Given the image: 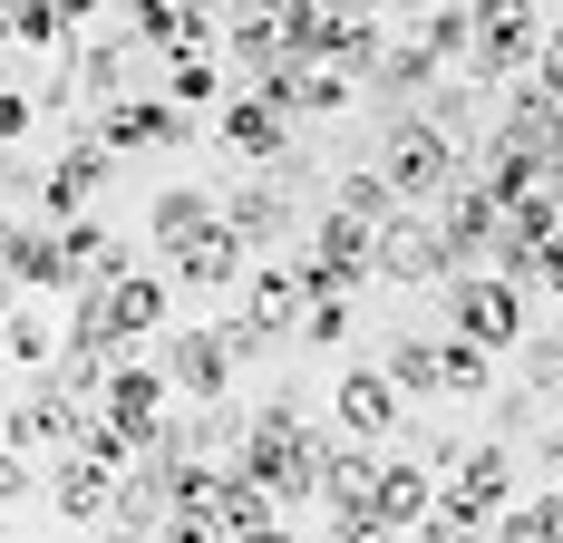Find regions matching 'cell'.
I'll use <instances>...</instances> for the list:
<instances>
[{
    "mask_svg": "<svg viewBox=\"0 0 563 543\" xmlns=\"http://www.w3.org/2000/svg\"><path fill=\"white\" fill-rule=\"evenodd\" d=\"M515 446L496 428L466 436V446H448V466H438V505H428V524L418 534L428 543H456V534H496V514L515 505Z\"/></svg>",
    "mask_w": 563,
    "mask_h": 543,
    "instance_id": "obj_1",
    "label": "cell"
},
{
    "mask_svg": "<svg viewBox=\"0 0 563 543\" xmlns=\"http://www.w3.org/2000/svg\"><path fill=\"white\" fill-rule=\"evenodd\" d=\"M233 456H243V466L282 495V514L321 505V428H311V408H301V398H263Z\"/></svg>",
    "mask_w": 563,
    "mask_h": 543,
    "instance_id": "obj_2",
    "label": "cell"
},
{
    "mask_svg": "<svg viewBox=\"0 0 563 543\" xmlns=\"http://www.w3.org/2000/svg\"><path fill=\"white\" fill-rule=\"evenodd\" d=\"M369 165L389 175V185L408 195V204H438V195H448L456 175H466V146H456V136H448V126H438L428 108H389V126H379Z\"/></svg>",
    "mask_w": 563,
    "mask_h": 543,
    "instance_id": "obj_3",
    "label": "cell"
},
{
    "mask_svg": "<svg viewBox=\"0 0 563 543\" xmlns=\"http://www.w3.org/2000/svg\"><path fill=\"white\" fill-rule=\"evenodd\" d=\"M448 291V330L456 340H476V350H525V330H534V311H525V281H506L496 263H466V272H448L438 281Z\"/></svg>",
    "mask_w": 563,
    "mask_h": 543,
    "instance_id": "obj_4",
    "label": "cell"
},
{
    "mask_svg": "<svg viewBox=\"0 0 563 543\" xmlns=\"http://www.w3.org/2000/svg\"><path fill=\"white\" fill-rule=\"evenodd\" d=\"M321 514H331V534L369 543L379 534V436H321Z\"/></svg>",
    "mask_w": 563,
    "mask_h": 543,
    "instance_id": "obj_5",
    "label": "cell"
},
{
    "mask_svg": "<svg viewBox=\"0 0 563 543\" xmlns=\"http://www.w3.org/2000/svg\"><path fill=\"white\" fill-rule=\"evenodd\" d=\"M360 281H379V223L321 204L301 223V291H360Z\"/></svg>",
    "mask_w": 563,
    "mask_h": 543,
    "instance_id": "obj_6",
    "label": "cell"
},
{
    "mask_svg": "<svg viewBox=\"0 0 563 543\" xmlns=\"http://www.w3.org/2000/svg\"><path fill=\"white\" fill-rule=\"evenodd\" d=\"M544 49V0H476V58L456 68V78H486V88H506L525 78Z\"/></svg>",
    "mask_w": 563,
    "mask_h": 543,
    "instance_id": "obj_7",
    "label": "cell"
},
{
    "mask_svg": "<svg viewBox=\"0 0 563 543\" xmlns=\"http://www.w3.org/2000/svg\"><path fill=\"white\" fill-rule=\"evenodd\" d=\"M214 204H224V223L253 243V253H273L282 233L301 223V185H291L282 165H243L233 185H214Z\"/></svg>",
    "mask_w": 563,
    "mask_h": 543,
    "instance_id": "obj_8",
    "label": "cell"
},
{
    "mask_svg": "<svg viewBox=\"0 0 563 543\" xmlns=\"http://www.w3.org/2000/svg\"><path fill=\"white\" fill-rule=\"evenodd\" d=\"M291 126H301V117L282 108V98H263V88H243V78H233L224 108H214V136H224V156H243V165H291Z\"/></svg>",
    "mask_w": 563,
    "mask_h": 543,
    "instance_id": "obj_9",
    "label": "cell"
},
{
    "mask_svg": "<svg viewBox=\"0 0 563 543\" xmlns=\"http://www.w3.org/2000/svg\"><path fill=\"white\" fill-rule=\"evenodd\" d=\"M331 428L379 436V446H389V436L408 428V388L389 379V359H350V369L331 379Z\"/></svg>",
    "mask_w": 563,
    "mask_h": 543,
    "instance_id": "obj_10",
    "label": "cell"
},
{
    "mask_svg": "<svg viewBox=\"0 0 563 543\" xmlns=\"http://www.w3.org/2000/svg\"><path fill=\"white\" fill-rule=\"evenodd\" d=\"M448 233H438V204H398L389 223H379V281H398V291H418V281H448Z\"/></svg>",
    "mask_w": 563,
    "mask_h": 543,
    "instance_id": "obj_11",
    "label": "cell"
},
{
    "mask_svg": "<svg viewBox=\"0 0 563 543\" xmlns=\"http://www.w3.org/2000/svg\"><path fill=\"white\" fill-rule=\"evenodd\" d=\"M98 136H108L117 156H146V146H185V136H195V117L175 108V98L117 88V98H98Z\"/></svg>",
    "mask_w": 563,
    "mask_h": 543,
    "instance_id": "obj_12",
    "label": "cell"
},
{
    "mask_svg": "<svg viewBox=\"0 0 563 543\" xmlns=\"http://www.w3.org/2000/svg\"><path fill=\"white\" fill-rule=\"evenodd\" d=\"M78 418H88V398H68V388H58V369H40V379L20 388V408L0 418V436H10L20 456H58V446L78 436Z\"/></svg>",
    "mask_w": 563,
    "mask_h": 543,
    "instance_id": "obj_13",
    "label": "cell"
},
{
    "mask_svg": "<svg viewBox=\"0 0 563 543\" xmlns=\"http://www.w3.org/2000/svg\"><path fill=\"white\" fill-rule=\"evenodd\" d=\"M108 165H117V146H108V136H98V126H88V136H68V156H58L49 175L30 185V204H40V214H49V223L88 214V204H98V185H108Z\"/></svg>",
    "mask_w": 563,
    "mask_h": 543,
    "instance_id": "obj_14",
    "label": "cell"
},
{
    "mask_svg": "<svg viewBox=\"0 0 563 543\" xmlns=\"http://www.w3.org/2000/svg\"><path fill=\"white\" fill-rule=\"evenodd\" d=\"M438 233H448V263H496V243H506V204L476 185V175H456L448 195H438Z\"/></svg>",
    "mask_w": 563,
    "mask_h": 543,
    "instance_id": "obj_15",
    "label": "cell"
},
{
    "mask_svg": "<svg viewBox=\"0 0 563 543\" xmlns=\"http://www.w3.org/2000/svg\"><path fill=\"white\" fill-rule=\"evenodd\" d=\"M98 408H108L117 428H136L146 446H156V428H166V408H175V379H166V369H146V359H126V350H117V359H108V388H98Z\"/></svg>",
    "mask_w": 563,
    "mask_h": 543,
    "instance_id": "obj_16",
    "label": "cell"
},
{
    "mask_svg": "<svg viewBox=\"0 0 563 543\" xmlns=\"http://www.w3.org/2000/svg\"><path fill=\"white\" fill-rule=\"evenodd\" d=\"M438 78H448V68H438V49H428V40L408 30V40H389V49H379V68L360 78V98L389 117V108H418V98H428Z\"/></svg>",
    "mask_w": 563,
    "mask_h": 543,
    "instance_id": "obj_17",
    "label": "cell"
},
{
    "mask_svg": "<svg viewBox=\"0 0 563 543\" xmlns=\"http://www.w3.org/2000/svg\"><path fill=\"white\" fill-rule=\"evenodd\" d=\"M214 524H224V543H273L282 534V495L243 466V456H224V486H214Z\"/></svg>",
    "mask_w": 563,
    "mask_h": 543,
    "instance_id": "obj_18",
    "label": "cell"
},
{
    "mask_svg": "<svg viewBox=\"0 0 563 543\" xmlns=\"http://www.w3.org/2000/svg\"><path fill=\"white\" fill-rule=\"evenodd\" d=\"M282 0H224V68L233 78H263V68H282Z\"/></svg>",
    "mask_w": 563,
    "mask_h": 543,
    "instance_id": "obj_19",
    "label": "cell"
},
{
    "mask_svg": "<svg viewBox=\"0 0 563 543\" xmlns=\"http://www.w3.org/2000/svg\"><path fill=\"white\" fill-rule=\"evenodd\" d=\"M233 340L224 330H175V359H166V379H175V398L195 408V398H233Z\"/></svg>",
    "mask_w": 563,
    "mask_h": 543,
    "instance_id": "obj_20",
    "label": "cell"
},
{
    "mask_svg": "<svg viewBox=\"0 0 563 543\" xmlns=\"http://www.w3.org/2000/svg\"><path fill=\"white\" fill-rule=\"evenodd\" d=\"M146 40L136 30H88L78 40V98H117V88H146Z\"/></svg>",
    "mask_w": 563,
    "mask_h": 543,
    "instance_id": "obj_21",
    "label": "cell"
},
{
    "mask_svg": "<svg viewBox=\"0 0 563 543\" xmlns=\"http://www.w3.org/2000/svg\"><path fill=\"white\" fill-rule=\"evenodd\" d=\"M166 263H175V281H185V291H233V281H243V263H253V243H243L233 223H205V233H185V243H175Z\"/></svg>",
    "mask_w": 563,
    "mask_h": 543,
    "instance_id": "obj_22",
    "label": "cell"
},
{
    "mask_svg": "<svg viewBox=\"0 0 563 543\" xmlns=\"http://www.w3.org/2000/svg\"><path fill=\"white\" fill-rule=\"evenodd\" d=\"M108 495H117V466H108V456H88V446H58L49 505L68 514V524H108Z\"/></svg>",
    "mask_w": 563,
    "mask_h": 543,
    "instance_id": "obj_23",
    "label": "cell"
},
{
    "mask_svg": "<svg viewBox=\"0 0 563 543\" xmlns=\"http://www.w3.org/2000/svg\"><path fill=\"white\" fill-rule=\"evenodd\" d=\"M58 253H68V291H108V281L136 272V263H126V243H117L98 214H68V223H58Z\"/></svg>",
    "mask_w": 563,
    "mask_h": 543,
    "instance_id": "obj_24",
    "label": "cell"
},
{
    "mask_svg": "<svg viewBox=\"0 0 563 543\" xmlns=\"http://www.w3.org/2000/svg\"><path fill=\"white\" fill-rule=\"evenodd\" d=\"M0 272L20 281V301H30V291H58V301H68V253H58V223H49V214H40V223H10Z\"/></svg>",
    "mask_w": 563,
    "mask_h": 543,
    "instance_id": "obj_25",
    "label": "cell"
},
{
    "mask_svg": "<svg viewBox=\"0 0 563 543\" xmlns=\"http://www.w3.org/2000/svg\"><path fill=\"white\" fill-rule=\"evenodd\" d=\"M438 505V466H408V456H379V534H418Z\"/></svg>",
    "mask_w": 563,
    "mask_h": 543,
    "instance_id": "obj_26",
    "label": "cell"
},
{
    "mask_svg": "<svg viewBox=\"0 0 563 543\" xmlns=\"http://www.w3.org/2000/svg\"><path fill=\"white\" fill-rule=\"evenodd\" d=\"M108 524H117V534H156V524H166V466H156V456H136V466H117Z\"/></svg>",
    "mask_w": 563,
    "mask_h": 543,
    "instance_id": "obj_27",
    "label": "cell"
},
{
    "mask_svg": "<svg viewBox=\"0 0 563 543\" xmlns=\"http://www.w3.org/2000/svg\"><path fill=\"white\" fill-rule=\"evenodd\" d=\"M156 88H166L175 108H224L233 68H224V49H166V68H156Z\"/></svg>",
    "mask_w": 563,
    "mask_h": 543,
    "instance_id": "obj_28",
    "label": "cell"
},
{
    "mask_svg": "<svg viewBox=\"0 0 563 543\" xmlns=\"http://www.w3.org/2000/svg\"><path fill=\"white\" fill-rule=\"evenodd\" d=\"M301 301H311V291H301V263H263V253H253V301H243V311L273 330V340H291V330H301Z\"/></svg>",
    "mask_w": 563,
    "mask_h": 543,
    "instance_id": "obj_29",
    "label": "cell"
},
{
    "mask_svg": "<svg viewBox=\"0 0 563 543\" xmlns=\"http://www.w3.org/2000/svg\"><path fill=\"white\" fill-rule=\"evenodd\" d=\"M379 359H389V379L408 388V398H448V330H438V340H428V330H398Z\"/></svg>",
    "mask_w": 563,
    "mask_h": 543,
    "instance_id": "obj_30",
    "label": "cell"
},
{
    "mask_svg": "<svg viewBox=\"0 0 563 543\" xmlns=\"http://www.w3.org/2000/svg\"><path fill=\"white\" fill-rule=\"evenodd\" d=\"M108 311H117L126 340H146V330L175 321V281H166V272H126V281H108Z\"/></svg>",
    "mask_w": 563,
    "mask_h": 543,
    "instance_id": "obj_31",
    "label": "cell"
},
{
    "mask_svg": "<svg viewBox=\"0 0 563 543\" xmlns=\"http://www.w3.org/2000/svg\"><path fill=\"white\" fill-rule=\"evenodd\" d=\"M205 223H224V204H214V185H166V195H156V204H146V233H156V243H185V233H205Z\"/></svg>",
    "mask_w": 563,
    "mask_h": 543,
    "instance_id": "obj_32",
    "label": "cell"
},
{
    "mask_svg": "<svg viewBox=\"0 0 563 543\" xmlns=\"http://www.w3.org/2000/svg\"><path fill=\"white\" fill-rule=\"evenodd\" d=\"M321 204H340V214H360V223H389L408 195H398L379 165H350V175H331V195H321Z\"/></svg>",
    "mask_w": 563,
    "mask_h": 543,
    "instance_id": "obj_33",
    "label": "cell"
},
{
    "mask_svg": "<svg viewBox=\"0 0 563 543\" xmlns=\"http://www.w3.org/2000/svg\"><path fill=\"white\" fill-rule=\"evenodd\" d=\"M0 359H10L20 379H40V369H58V330L40 321V311H20V301H10V321H0Z\"/></svg>",
    "mask_w": 563,
    "mask_h": 543,
    "instance_id": "obj_34",
    "label": "cell"
},
{
    "mask_svg": "<svg viewBox=\"0 0 563 543\" xmlns=\"http://www.w3.org/2000/svg\"><path fill=\"white\" fill-rule=\"evenodd\" d=\"M379 49H389V40H379V10H369V20H331L311 58H340L350 78H369V68H379Z\"/></svg>",
    "mask_w": 563,
    "mask_h": 543,
    "instance_id": "obj_35",
    "label": "cell"
},
{
    "mask_svg": "<svg viewBox=\"0 0 563 543\" xmlns=\"http://www.w3.org/2000/svg\"><path fill=\"white\" fill-rule=\"evenodd\" d=\"M291 340H301V350H340V340H350V291H311Z\"/></svg>",
    "mask_w": 563,
    "mask_h": 543,
    "instance_id": "obj_36",
    "label": "cell"
},
{
    "mask_svg": "<svg viewBox=\"0 0 563 543\" xmlns=\"http://www.w3.org/2000/svg\"><path fill=\"white\" fill-rule=\"evenodd\" d=\"M486 388H496V350H476V340L448 330V398H486Z\"/></svg>",
    "mask_w": 563,
    "mask_h": 543,
    "instance_id": "obj_37",
    "label": "cell"
},
{
    "mask_svg": "<svg viewBox=\"0 0 563 543\" xmlns=\"http://www.w3.org/2000/svg\"><path fill=\"white\" fill-rule=\"evenodd\" d=\"M525 379H534V388H563V311H544V321L525 330Z\"/></svg>",
    "mask_w": 563,
    "mask_h": 543,
    "instance_id": "obj_38",
    "label": "cell"
},
{
    "mask_svg": "<svg viewBox=\"0 0 563 543\" xmlns=\"http://www.w3.org/2000/svg\"><path fill=\"white\" fill-rule=\"evenodd\" d=\"M534 418H544V388H534V379H515L506 398H496V436H534Z\"/></svg>",
    "mask_w": 563,
    "mask_h": 543,
    "instance_id": "obj_39",
    "label": "cell"
},
{
    "mask_svg": "<svg viewBox=\"0 0 563 543\" xmlns=\"http://www.w3.org/2000/svg\"><path fill=\"white\" fill-rule=\"evenodd\" d=\"M30 126H40V98L30 88H0V146H20Z\"/></svg>",
    "mask_w": 563,
    "mask_h": 543,
    "instance_id": "obj_40",
    "label": "cell"
},
{
    "mask_svg": "<svg viewBox=\"0 0 563 543\" xmlns=\"http://www.w3.org/2000/svg\"><path fill=\"white\" fill-rule=\"evenodd\" d=\"M214 330L233 340V359H263V350H282V340H273L263 321H253V311H233V321H214Z\"/></svg>",
    "mask_w": 563,
    "mask_h": 543,
    "instance_id": "obj_41",
    "label": "cell"
},
{
    "mask_svg": "<svg viewBox=\"0 0 563 543\" xmlns=\"http://www.w3.org/2000/svg\"><path fill=\"white\" fill-rule=\"evenodd\" d=\"M20 486H30V466H20V446H10V436H0V514H10V505H20Z\"/></svg>",
    "mask_w": 563,
    "mask_h": 543,
    "instance_id": "obj_42",
    "label": "cell"
},
{
    "mask_svg": "<svg viewBox=\"0 0 563 543\" xmlns=\"http://www.w3.org/2000/svg\"><path fill=\"white\" fill-rule=\"evenodd\" d=\"M58 20H68V30H78V40H88V30H98V20H108V0H49Z\"/></svg>",
    "mask_w": 563,
    "mask_h": 543,
    "instance_id": "obj_43",
    "label": "cell"
},
{
    "mask_svg": "<svg viewBox=\"0 0 563 543\" xmlns=\"http://www.w3.org/2000/svg\"><path fill=\"white\" fill-rule=\"evenodd\" d=\"M534 466H544V476L563 486V428H534Z\"/></svg>",
    "mask_w": 563,
    "mask_h": 543,
    "instance_id": "obj_44",
    "label": "cell"
},
{
    "mask_svg": "<svg viewBox=\"0 0 563 543\" xmlns=\"http://www.w3.org/2000/svg\"><path fill=\"white\" fill-rule=\"evenodd\" d=\"M331 20H369V10H389V0H321Z\"/></svg>",
    "mask_w": 563,
    "mask_h": 543,
    "instance_id": "obj_45",
    "label": "cell"
},
{
    "mask_svg": "<svg viewBox=\"0 0 563 543\" xmlns=\"http://www.w3.org/2000/svg\"><path fill=\"white\" fill-rule=\"evenodd\" d=\"M0 88H10V49H0Z\"/></svg>",
    "mask_w": 563,
    "mask_h": 543,
    "instance_id": "obj_46",
    "label": "cell"
},
{
    "mask_svg": "<svg viewBox=\"0 0 563 543\" xmlns=\"http://www.w3.org/2000/svg\"><path fill=\"white\" fill-rule=\"evenodd\" d=\"M0 195H10V156H0Z\"/></svg>",
    "mask_w": 563,
    "mask_h": 543,
    "instance_id": "obj_47",
    "label": "cell"
},
{
    "mask_svg": "<svg viewBox=\"0 0 563 543\" xmlns=\"http://www.w3.org/2000/svg\"><path fill=\"white\" fill-rule=\"evenodd\" d=\"M398 10H428V0H398Z\"/></svg>",
    "mask_w": 563,
    "mask_h": 543,
    "instance_id": "obj_48",
    "label": "cell"
}]
</instances>
